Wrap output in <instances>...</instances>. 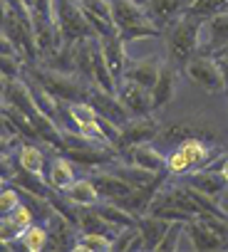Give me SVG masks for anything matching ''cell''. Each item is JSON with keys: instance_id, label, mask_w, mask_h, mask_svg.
<instances>
[{"instance_id": "cell-35", "label": "cell", "mask_w": 228, "mask_h": 252, "mask_svg": "<svg viewBox=\"0 0 228 252\" xmlns=\"http://www.w3.org/2000/svg\"><path fill=\"white\" fill-rule=\"evenodd\" d=\"M0 131H5V134H15V129L10 126V121H8V116H5V111H3V101H0Z\"/></svg>"}, {"instance_id": "cell-34", "label": "cell", "mask_w": 228, "mask_h": 252, "mask_svg": "<svg viewBox=\"0 0 228 252\" xmlns=\"http://www.w3.org/2000/svg\"><path fill=\"white\" fill-rule=\"evenodd\" d=\"M8 52H18V50H15V42H13L3 30H0V55H8Z\"/></svg>"}, {"instance_id": "cell-11", "label": "cell", "mask_w": 228, "mask_h": 252, "mask_svg": "<svg viewBox=\"0 0 228 252\" xmlns=\"http://www.w3.org/2000/svg\"><path fill=\"white\" fill-rule=\"evenodd\" d=\"M99 50H102V57L112 72V77L117 79V84L124 79V67H127V42L114 32V35H107V37H99Z\"/></svg>"}, {"instance_id": "cell-41", "label": "cell", "mask_w": 228, "mask_h": 252, "mask_svg": "<svg viewBox=\"0 0 228 252\" xmlns=\"http://www.w3.org/2000/svg\"><path fill=\"white\" fill-rule=\"evenodd\" d=\"M77 3H82V0H77Z\"/></svg>"}, {"instance_id": "cell-39", "label": "cell", "mask_w": 228, "mask_h": 252, "mask_svg": "<svg viewBox=\"0 0 228 252\" xmlns=\"http://www.w3.org/2000/svg\"><path fill=\"white\" fill-rule=\"evenodd\" d=\"M134 3H139V5H144V8H147V0H134Z\"/></svg>"}, {"instance_id": "cell-23", "label": "cell", "mask_w": 228, "mask_h": 252, "mask_svg": "<svg viewBox=\"0 0 228 252\" xmlns=\"http://www.w3.org/2000/svg\"><path fill=\"white\" fill-rule=\"evenodd\" d=\"M92 208L99 213L102 220H107L114 227H132V225H137V215L129 213L127 208H122L119 203H114V200H104V203H97Z\"/></svg>"}, {"instance_id": "cell-17", "label": "cell", "mask_w": 228, "mask_h": 252, "mask_svg": "<svg viewBox=\"0 0 228 252\" xmlns=\"http://www.w3.org/2000/svg\"><path fill=\"white\" fill-rule=\"evenodd\" d=\"M159 69H161V62H159V60H152V57H144V60H127L124 79L137 82V84H142V87H147V89L152 92V87H154L156 79H159Z\"/></svg>"}, {"instance_id": "cell-29", "label": "cell", "mask_w": 228, "mask_h": 252, "mask_svg": "<svg viewBox=\"0 0 228 252\" xmlns=\"http://www.w3.org/2000/svg\"><path fill=\"white\" fill-rule=\"evenodd\" d=\"M181 235H184V220H171V225L166 227L164 237H161V240H159V245H156V252H166V250H179Z\"/></svg>"}, {"instance_id": "cell-40", "label": "cell", "mask_w": 228, "mask_h": 252, "mask_svg": "<svg viewBox=\"0 0 228 252\" xmlns=\"http://www.w3.org/2000/svg\"><path fill=\"white\" fill-rule=\"evenodd\" d=\"M0 186H3V181H0Z\"/></svg>"}, {"instance_id": "cell-6", "label": "cell", "mask_w": 228, "mask_h": 252, "mask_svg": "<svg viewBox=\"0 0 228 252\" xmlns=\"http://www.w3.org/2000/svg\"><path fill=\"white\" fill-rule=\"evenodd\" d=\"M159 134V124L152 116H129L122 126H119V139H117V151L134 146V144H147Z\"/></svg>"}, {"instance_id": "cell-2", "label": "cell", "mask_w": 228, "mask_h": 252, "mask_svg": "<svg viewBox=\"0 0 228 252\" xmlns=\"http://www.w3.org/2000/svg\"><path fill=\"white\" fill-rule=\"evenodd\" d=\"M166 32V50L169 57L176 67H184L201 47V30H203V20L191 15V13H181L169 28H164Z\"/></svg>"}, {"instance_id": "cell-12", "label": "cell", "mask_w": 228, "mask_h": 252, "mask_svg": "<svg viewBox=\"0 0 228 252\" xmlns=\"http://www.w3.org/2000/svg\"><path fill=\"white\" fill-rule=\"evenodd\" d=\"M35 222V213L30 205L20 203L10 215H3L0 218V240H3L5 245H13L20 240V235Z\"/></svg>"}, {"instance_id": "cell-30", "label": "cell", "mask_w": 228, "mask_h": 252, "mask_svg": "<svg viewBox=\"0 0 228 252\" xmlns=\"http://www.w3.org/2000/svg\"><path fill=\"white\" fill-rule=\"evenodd\" d=\"M20 203H23L20 200V190L13 183H3V186H0V218L10 215Z\"/></svg>"}, {"instance_id": "cell-27", "label": "cell", "mask_w": 228, "mask_h": 252, "mask_svg": "<svg viewBox=\"0 0 228 252\" xmlns=\"http://www.w3.org/2000/svg\"><path fill=\"white\" fill-rule=\"evenodd\" d=\"M226 10H228V0H189V8H186V13H191L201 20L213 18Z\"/></svg>"}, {"instance_id": "cell-21", "label": "cell", "mask_w": 228, "mask_h": 252, "mask_svg": "<svg viewBox=\"0 0 228 252\" xmlns=\"http://www.w3.org/2000/svg\"><path fill=\"white\" fill-rule=\"evenodd\" d=\"M189 186H193V188L201 190V193L216 195V198H221V193L226 190V181H223V176H221L213 166L191 171V173H189Z\"/></svg>"}, {"instance_id": "cell-19", "label": "cell", "mask_w": 228, "mask_h": 252, "mask_svg": "<svg viewBox=\"0 0 228 252\" xmlns=\"http://www.w3.org/2000/svg\"><path fill=\"white\" fill-rule=\"evenodd\" d=\"M18 168H23L38 178H45L47 161H45V151L38 141H23L18 146Z\"/></svg>"}, {"instance_id": "cell-5", "label": "cell", "mask_w": 228, "mask_h": 252, "mask_svg": "<svg viewBox=\"0 0 228 252\" xmlns=\"http://www.w3.org/2000/svg\"><path fill=\"white\" fill-rule=\"evenodd\" d=\"M55 23L60 28L62 40L67 42H77L94 35L77 0H55Z\"/></svg>"}, {"instance_id": "cell-4", "label": "cell", "mask_w": 228, "mask_h": 252, "mask_svg": "<svg viewBox=\"0 0 228 252\" xmlns=\"http://www.w3.org/2000/svg\"><path fill=\"white\" fill-rule=\"evenodd\" d=\"M184 72L186 77L201 87L206 94H221L226 92V84H223V74L218 69V62L216 57H211L208 52H196L186 64H184Z\"/></svg>"}, {"instance_id": "cell-32", "label": "cell", "mask_w": 228, "mask_h": 252, "mask_svg": "<svg viewBox=\"0 0 228 252\" xmlns=\"http://www.w3.org/2000/svg\"><path fill=\"white\" fill-rule=\"evenodd\" d=\"M13 178H15L13 158H10V156H0V181H3V183H10Z\"/></svg>"}, {"instance_id": "cell-3", "label": "cell", "mask_w": 228, "mask_h": 252, "mask_svg": "<svg viewBox=\"0 0 228 252\" xmlns=\"http://www.w3.org/2000/svg\"><path fill=\"white\" fill-rule=\"evenodd\" d=\"M218 149H211L203 139L198 136H189L184 139L176 151H171L166 156V173L171 178H179V176H189L191 171H198V168H206L218 154Z\"/></svg>"}, {"instance_id": "cell-18", "label": "cell", "mask_w": 228, "mask_h": 252, "mask_svg": "<svg viewBox=\"0 0 228 252\" xmlns=\"http://www.w3.org/2000/svg\"><path fill=\"white\" fill-rule=\"evenodd\" d=\"M186 8L189 0H147V13L161 30L169 28L181 13H186Z\"/></svg>"}, {"instance_id": "cell-33", "label": "cell", "mask_w": 228, "mask_h": 252, "mask_svg": "<svg viewBox=\"0 0 228 252\" xmlns=\"http://www.w3.org/2000/svg\"><path fill=\"white\" fill-rule=\"evenodd\" d=\"M216 62H218V69L223 74V84H226V92H228V47H221L218 55H216Z\"/></svg>"}, {"instance_id": "cell-15", "label": "cell", "mask_w": 228, "mask_h": 252, "mask_svg": "<svg viewBox=\"0 0 228 252\" xmlns=\"http://www.w3.org/2000/svg\"><path fill=\"white\" fill-rule=\"evenodd\" d=\"M92 183H94V188L99 190V198H104V200H122V198H127L134 188L124 181V178H119L114 171H104V166L94 173V178H92Z\"/></svg>"}, {"instance_id": "cell-10", "label": "cell", "mask_w": 228, "mask_h": 252, "mask_svg": "<svg viewBox=\"0 0 228 252\" xmlns=\"http://www.w3.org/2000/svg\"><path fill=\"white\" fill-rule=\"evenodd\" d=\"M79 8L97 37H107L117 32L114 18H112V0H82Z\"/></svg>"}, {"instance_id": "cell-16", "label": "cell", "mask_w": 228, "mask_h": 252, "mask_svg": "<svg viewBox=\"0 0 228 252\" xmlns=\"http://www.w3.org/2000/svg\"><path fill=\"white\" fill-rule=\"evenodd\" d=\"M75 178H77V171H75V166L67 156H55L45 168V181L57 193H65L75 183Z\"/></svg>"}, {"instance_id": "cell-1", "label": "cell", "mask_w": 228, "mask_h": 252, "mask_svg": "<svg viewBox=\"0 0 228 252\" xmlns=\"http://www.w3.org/2000/svg\"><path fill=\"white\" fill-rule=\"evenodd\" d=\"M112 18H114L117 35L124 42H139V40L164 35L161 28L149 18L147 8L134 3V0H112Z\"/></svg>"}, {"instance_id": "cell-37", "label": "cell", "mask_w": 228, "mask_h": 252, "mask_svg": "<svg viewBox=\"0 0 228 252\" xmlns=\"http://www.w3.org/2000/svg\"><path fill=\"white\" fill-rule=\"evenodd\" d=\"M20 3H23L25 8H30V10H33V5H35V0H20Z\"/></svg>"}, {"instance_id": "cell-36", "label": "cell", "mask_w": 228, "mask_h": 252, "mask_svg": "<svg viewBox=\"0 0 228 252\" xmlns=\"http://www.w3.org/2000/svg\"><path fill=\"white\" fill-rule=\"evenodd\" d=\"M216 171H218V173L223 176V181H226V186H228V156H226V158L221 161V166H218Z\"/></svg>"}, {"instance_id": "cell-24", "label": "cell", "mask_w": 228, "mask_h": 252, "mask_svg": "<svg viewBox=\"0 0 228 252\" xmlns=\"http://www.w3.org/2000/svg\"><path fill=\"white\" fill-rule=\"evenodd\" d=\"M62 114L75 124V126H82V124H92L99 119V111L87 101V99H77V101H62Z\"/></svg>"}, {"instance_id": "cell-31", "label": "cell", "mask_w": 228, "mask_h": 252, "mask_svg": "<svg viewBox=\"0 0 228 252\" xmlns=\"http://www.w3.org/2000/svg\"><path fill=\"white\" fill-rule=\"evenodd\" d=\"M23 139L18 134H5V131H0V156H10L15 146H20Z\"/></svg>"}, {"instance_id": "cell-8", "label": "cell", "mask_w": 228, "mask_h": 252, "mask_svg": "<svg viewBox=\"0 0 228 252\" xmlns=\"http://www.w3.org/2000/svg\"><path fill=\"white\" fill-rule=\"evenodd\" d=\"M117 99L122 101V106L127 109L129 116H152L154 106H152V92L137 82L122 79L117 84Z\"/></svg>"}, {"instance_id": "cell-38", "label": "cell", "mask_w": 228, "mask_h": 252, "mask_svg": "<svg viewBox=\"0 0 228 252\" xmlns=\"http://www.w3.org/2000/svg\"><path fill=\"white\" fill-rule=\"evenodd\" d=\"M3 84H5V79H3V77H0V94H3Z\"/></svg>"}, {"instance_id": "cell-20", "label": "cell", "mask_w": 228, "mask_h": 252, "mask_svg": "<svg viewBox=\"0 0 228 252\" xmlns=\"http://www.w3.org/2000/svg\"><path fill=\"white\" fill-rule=\"evenodd\" d=\"M171 225V220L161 218V215H152V213H142L137 215V230L142 232L144 240V250H156L159 240L164 237L166 227Z\"/></svg>"}, {"instance_id": "cell-13", "label": "cell", "mask_w": 228, "mask_h": 252, "mask_svg": "<svg viewBox=\"0 0 228 252\" xmlns=\"http://www.w3.org/2000/svg\"><path fill=\"white\" fill-rule=\"evenodd\" d=\"M176 84H179V67L174 62H164L161 69H159V79L152 87V106H154V111L164 109V106H169L174 101Z\"/></svg>"}, {"instance_id": "cell-14", "label": "cell", "mask_w": 228, "mask_h": 252, "mask_svg": "<svg viewBox=\"0 0 228 252\" xmlns=\"http://www.w3.org/2000/svg\"><path fill=\"white\" fill-rule=\"evenodd\" d=\"M221 47H228V10L203 20L198 52H208V50L218 52Z\"/></svg>"}, {"instance_id": "cell-9", "label": "cell", "mask_w": 228, "mask_h": 252, "mask_svg": "<svg viewBox=\"0 0 228 252\" xmlns=\"http://www.w3.org/2000/svg\"><path fill=\"white\" fill-rule=\"evenodd\" d=\"M184 235L189 237L191 250H223V247H228V237L198 218H191L184 222Z\"/></svg>"}, {"instance_id": "cell-22", "label": "cell", "mask_w": 228, "mask_h": 252, "mask_svg": "<svg viewBox=\"0 0 228 252\" xmlns=\"http://www.w3.org/2000/svg\"><path fill=\"white\" fill-rule=\"evenodd\" d=\"M60 195L70 200L75 208H92L99 203V190L94 188L92 178H75V183Z\"/></svg>"}, {"instance_id": "cell-28", "label": "cell", "mask_w": 228, "mask_h": 252, "mask_svg": "<svg viewBox=\"0 0 228 252\" xmlns=\"http://www.w3.org/2000/svg\"><path fill=\"white\" fill-rule=\"evenodd\" d=\"M23 67H25V62L20 60L18 52L0 55V77H3L5 82H8V79H18V77H23Z\"/></svg>"}, {"instance_id": "cell-7", "label": "cell", "mask_w": 228, "mask_h": 252, "mask_svg": "<svg viewBox=\"0 0 228 252\" xmlns=\"http://www.w3.org/2000/svg\"><path fill=\"white\" fill-rule=\"evenodd\" d=\"M119 158H122L124 163H132V166H137V168H142V171H149V173H161V171H166V156H164L152 141H147V144H134V146L122 149V151H119Z\"/></svg>"}, {"instance_id": "cell-25", "label": "cell", "mask_w": 228, "mask_h": 252, "mask_svg": "<svg viewBox=\"0 0 228 252\" xmlns=\"http://www.w3.org/2000/svg\"><path fill=\"white\" fill-rule=\"evenodd\" d=\"M112 245H114V237L107 235V232H84V230H79L77 237H75L72 250L75 252H92V250L107 252V250H112Z\"/></svg>"}, {"instance_id": "cell-26", "label": "cell", "mask_w": 228, "mask_h": 252, "mask_svg": "<svg viewBox=\"0 0 228 252\" xmlns=\"http://www.w3.org/2000/svg\"><path fill=\"white\" fill-rule=\"evenodd\" d=\"M20 247L23 250H28V252H42L45 247H47V242H50V232H47V227L42 225V222H33L23 235H20Z\"/></svg>"}]
</instances>
